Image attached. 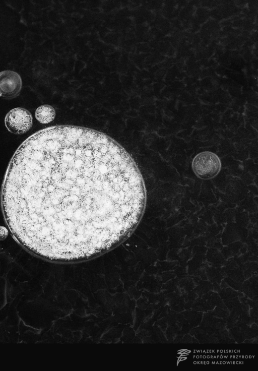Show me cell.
Returning a JSON list of instances; mask_svg holds the SVG:
<instances>
[{
  "label": "cell",
  "mask_w": 258,
  "mask_h": 371,
  "mask_svg": "<svg viewBox=\"0 0 258 371\" xmlns=\"http://www.w3.org/2000/svg\"><path fill=\"white\" fill-rule=\"evenodd\" d=\"M22 87V79L17 73L10 70L0 72V97L14 98L19 95Z\"/></svg>",
  "instance_id": "cell-4"
},
{
  "label": "cell",
  "mask_w": 258,
  "mask_h": 371,
  "mask_svg": "<svg viewBox=\"0 0 258 371\" xmlns=\"http://www.w3.org/2000/svg\"><path fill=\"white\" fill-rule=\"evenodd\" d=\"M191 166L197 177L207 180L217 176L221 170L222 165L217 154L211 151H204L195 156Z\"/></svg>",
  "instance_id": "cell-2"
},
{
  "label": "cell",
  "mask_w": 258,
  "mask_h": 371,
  "mask_svg": "<svg viewBox=\"0 0 258 371\" xmlns=\"http://www.w3.org/2000/svg\"><path fill=\"white\" fill-rule=\"evenodd\" d=\"M1 204L14 239L55 263L86 261L125 241L145 211V190L102 150L85 143L49 151L19 146Z\"/></svg>",
  "instance_id": "cell-1"
},
{
  "label": "cell",
  "mask_w": 258,
  "mask_h": 371,
  "mask_svg": "<svg viewBox=\"0 0 258 371\" xmlns=\"http://www.w3.org/2000/svg\"><path fill=\"white\" fill-rule=\"evenodd\" d=\"M7 129L15 135H22L28 132L33 125V117L27 109L16 107L10 110L5 118Z\"/></svg>",
  "instance_id": "cell-3"
},
{
  "label": "cell",
  "mask_w": 258,
  "mask_h": 371,
  "mask_svg": "<svg viewBox=\"0 0 258 371\" xmlns=\"http://www.w3.org/2000/svg\"><path fill=\"white\" fill-rule=\"evenodd\" d=\"M35 116L40 123L47 124L54 120L55 111L54 108L49 105H42L36 109Z\"/></svg>",
  "instance_id": "cell-5"
},
{
  "label": "cell",
  "mask_w": 258,
  "mask_h": 371,
  "mask_svg": "<svg viewBox=\"0 0 258 371\" xmlns=\"http://www.w3.org/2000/svg\"><path fill=\"white\" fill-rule=\"evenodd\" d=\"M9 234V230L6 227L0 226V241L5 240Z\"/></svg>",
  "instance_id": "cell-6"
}]
</instances>
